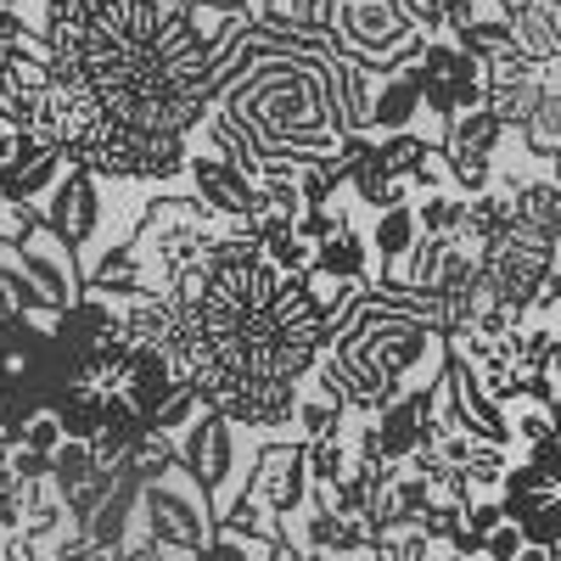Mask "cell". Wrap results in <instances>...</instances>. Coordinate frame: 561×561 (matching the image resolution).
<instances>
[{
    "label": "cell",
    "instance_id": "obj_1",
    "mask_svg": "<svg viewBox=\"0 0 561 561\" xmlns=\"http://www.w3.org/2000/svg\"><path fill=\"white\" fill-rule=\"evenodd\" d=\"M225 113H237L264 158H320L337 152V124H332V51L309 45H280L270 68H248L242 79L225 84Z\"/></svg>",
    "mask_w": 561,
    "mask_h": 561
},
{
    "label": "cell",
    "instance_id": "obj_2",
    "mask_svg": "<svg viewBox=\"0 0 561 561\" xmlns=\"http://www.w3.org/2000/svg\"><path fill=\"white\" fill-rule=\"evenodd\" d=\"M219 230L225 219L214 214V203L197 192H158L140 203V219H135V248L140 259H147V275H152V287H174V280L185 270H197L214 242H219Z\"/></svg>",
    "mask_w": 561,
    "mask_h": 561
},
{
    "label": "cell",
    "instance_id": "obj_3",
    "mask_svg": "<svg viewBox=\"0 0 561 561\" xmlns=\"http://www.w3.org/2000/svg\"><path fill=\"white\" fill-rule=\"evenodd\" d=\"M140 528H147L163 550L203 556L214 528H219V505L203 489V478H192L185 466H174V472L140 483Z\"/></svg>",
    "mask_w": 561,
    "mask_h": 561
},
{
    "label": "cell",
    "instance_id": "obj_4",
    "mask_svg": "<svg viewBox=\"0 0 561 561\" xmlns=\"http://www.w3.org/2000/svg\"><path fill=\"white\" fill-rule=\"evenodd\" d=\"M320 28L332 34L337 57H359L370 68H382L421 28V18L410 0H320Z\"/></svg>",
    "mask_w": 561,
    "mask_h": 561
},
{
    "label": "cell",
    "instance_id": "obj_5",
    "mask_svg": "<svg viewBox=\"0 0 561 561\" xmlns=\"http://www.w3.org/2000/svg\"><path fill=\"white\" fill-rule=\"evenodd\" d=\"M421 84V96H427V113L438 124L460 118L489 102V68L466 51L460 39H427V51H421L415 62H404Z\"/></svg>",
    "mask_w": 561,
    "mask_h": 561
},
{
    "label": "cell",
    "instance_id": "obj_6",
    "mask_svg": "<svg viewBox=\"0 0 561 561\" xmlns=\"http://www.w3.org/2000/svg\"><path fill=\"white\" fill-rule=\"evenodd\" d=\"M511 135H517V129H511L489 102L472 107V113H460V118H449L444 152H449L455 185H460L466 197H478V192H489V185H494V174H500V147H505Z\"/></svg>",
    "mask_w": 561,
    "mask_h": 561
},
{
    "label": "cell",
    "instance_id": "obj_7",
    "mask_svg": "<svg viewBox=\"0 0 561 561\" xmlns=\"http://www.w3.org/2000/svg\"><path fill=\"white\" fill-rule=\"evenodd\" d=\"M180 466H185L192 478H203V489L214 494V505H225V500H230V483H237V472H242L237 421L208 404L192 427L180 433Z\"/></svg>",
    "mask_w": 561,
    "mask_h": 561
},
{
    "label": "cell",
    "instance_id": "obj_8",
    "mask_svg": "<svg viewBox=\"0 0 561 561\" xmlns=\"http://www.w3.org/2000/svg\"><path fill=\"white\" fill-rule=\"evenodd\" d=\"M45 225H51V237H62L73 253L96 242L102 225H107L102 174L84 169V163H68V174L51 185V197H45Z\"/></svg>",
    "mask_w": 561,
    "mask_h": 561
},
{
    "label": "cell",
    "instance_id": "obj_9",
    "mask_svg": "<svg viewBox=\"0 0 561 561\" xmlns=\"http://www.w3.org/2000/svg\"><path fill=\"white\" fill-rule=\"evenodd\" d=\"M248 489L275 511L280 523H293V517H304V505H309V494H314V472H309V449L304 444H259V455H253V478H248Z\"/></svg>",
    "mask_w": 561,
    "mask_h": 561
},
{
    "label": "cell",
    "instance_id": "obj_10",
    "mask_svg": "<svg viewBox=\"0 0 561 561\" xmlns=\"http://www.w3.org/2000/svg\"><path fill=\"white\" fill-rule=\"evenodd\" d=\"M185 180H192L197 192L214 203L219 219H253V214H264L259 169H248L242 158H230V152H219V147L192 152V169H185Z\"/></svg>",
    "mask_w": 561,
    "mask_h": 561
},
{
    "label": "cell",
    "instance_id": "obj_11",
    "mask_svg": "<svg viewBox=\"0 0 561 561\" xmlns=\"http://www.w3.org/2000/svg\"><path fill=\"white\" fill-rule=\"evenodd\" d=\"M45 230H51V225H45ZM45 230H39V237H45ZM39 237H28V242H18V248H7L34 280H39V287L45 293H51V304L62 309V304H73L79 293H84V275L73 270V248L62 242V237H51V242H39Z\"/></svg>",
    "mask_w": 561,
    "mask_h": 561
},
{
    "label": "cell",
    "instance_id": "obj_12",
    "mask_svg": "<svg viewBox=\"0 0 561 561\" xmlns=\"http://www.w3.org/2000/svg\"><path fill=\"white\" fill-rule=\"evenodd\" d=\"M140 523V478H118V489L96 505V517L84 523V534L102 545V556H124V539H129V528Z\"/></svg>",
    "mask_w": 561,
    "mask_h": 561
},
{
    "label": "cell",
    "instance_id": "obj_13",
    "mask_svg": "<svg viewBox=\"0 0 561 561\" xmlns=\"http://www.w3.org/2000/svg\"><path fill=\"white\" fill-rule=\"evenodd\" d=\"M84 287H96V293H107V298H135V293H147L152 287V275H147V259H140V248H135V237L129 242H118V248H107L96 264L84 270Z\"/></svg>",
    "mask_w": 561,
    "mask_h": 561
},
{
    "label": "cell",
    "instance_id": "obj_14",
    "mask_svg": "<svg viewBox=\"0 0 561 561\" xmlns=\"http://www.w3.org/2000/svg\"><path fill=\"white\" fill-rule=\"evenodd\" d=\"M370 259H377V248H370L348 219L325 242H314V275H332V280H365L370 287Z\"/></svg>",
    "mask_w": 561,
    "mask_h": 561
},
{
    "label": "cell",
    "instance_id": "obj_15",
    "mask_svg": "<svg viewBox=\"0 0 561 561\" xmlns=\"http://www.w3.org/2000/svg\"><path fill=\"white\" fill-rule=\"evenodd\" d=\"M174 325H180V309H174V298L163 287H147V293L124 298V332L135 343H169Z\"/></svg>",
    "mask_w": 561,
    "mask_h": 561
},
{
    "label": "cell",
    "instance_id": "obj_16",
    "mask_svg": "<svg viewBox=\"0 0 561 561\" xmlns=\"http://www.w3.org/2000/svg\"><path fill=\"white\" fill-rule=\"evenodd\" d=\"M421 107H427V96H421V84H415L410 68L382 73V84H377V129H382V135H388V129H410Z\"/></svg>",
    "mask_w": 561,
    "mask_h": 561
},
{
    "label": "cell",
    "instance_id": "obj_17",
    "mask_svg": "<svg viewBox=\"0 0 561 561\" xmlns=\"http://www.w3.org/2000/svg\"><path fill=\"white\" fill-rule=\"evenodd\" d=\"M180 466V433H163V427H147L135 438V449L118 460V472L124 478H140V483H152L163 472H174Z\"/></svg>",
    "mask_w": 561,
    "mask_h": 561
},
{
    "label": "cell",
    "instance_id": "obj_18",
    "mask_svg": "<svg viewBox=\"0 0 561 561\" xmlns=\"http://www.w3.org/2000/svg\"><path fill=\"white\" fill-rule=\"evenodd\" d=\"M415 242H421V214H415V203L377 208V230H370V248H377L382 270H388V264H399Z\"/></svg>",
    "mask_w": 561,
    "mask_h": 561
},
{
    "label": "cell",
    "instance_id": "obj_19",
    "mask_svg": "<svg viewBox=\"0 0 561 561\" xmlns=\"http://www.w3.org/2000/svg\"><path fill=\"white\" fill-rule=\"evenodd\" d=\"M523 152L550 163L561 158V90H545V102L534 107V118L523 124Z\"/></svg>",
    "mask_w": 561,
    "mask_h": 561
},
{
    "label": "cell",
    "instance_id": "obj_20",
    "mask_svg": "<svg viewBox=\"0 0 561 561\" xmlns=\"http://www.w3.org/2000/svg\"><path fill=\"white\" fill-rule=\"evenodd\" d=\"M545 102V79H517V84H489V107L511 124V129H523L534 118V107Z\"/></svg>",
    "mask_w": 561,
    "mask_h": 561
},
{
    "label": "cell",
    "instance_id": "obj_21",
    "mask_svg": "<svg viewBox=\"0 0 561 561\" xmlns=\"http://www.w3.org/2000/svg\"><path fill=\"white\" fill-rule=\"evenodd\" d=\"M304 449H309V472H314V483H337V478L354 472V449H348L343 433H320V438H309Z\"/></svg>",
    "mask_w": 561,
    "mask_h": 561
},
{
    "label": "cell",
    "instance_id": "obj_22",
    "mask_svg": "<svg viewBox=\"0 0 561 561\" xmlns=\"http://www.w3.org/2000/svg\"><path fill=\"white\" fill-rule=\"evenodd\" d=\"M354 410L343 404V399H332V393H320V399H298V433L304 438H320V433H343V421H348Z\"/></svg>",
    "mask_w": 561,
    "mask_h": 561
},
{
    "label": "cell",
    "instance_id": "obj_23",
    "mask_svg": "<svg viewBox=\"0 0 561 561\" xmlns=\"http://www.w3.org/2000/svg\"><path fill=\"white\" fill-rule=\"evenodd\" d=\"M415 214H421V230H460V225H466L460 185H449V192H421Z\"/></svg>",
    "mask_w": 561,
    "mask_h": 561
},
{
    "label": "cell",
    "instance_id": "obj_24",
    "mask_svg": "<svg viewBox=\"0 0 561 561\" xmlns=\"http://www.w3.org/2000/svg\"><path fill=\"white\" fill-rule=\"evenodd\" d=\"M0 39H45V0H0Z\"/></svg>",
    "mask_w": 561,
    "mask_h": 561
},
{
    "label": "cell",
    "instance_id": "obj_25",
    "mask_svg": "<svg viewBox=\"0 0 561 561\" xmlns=\"http://www.w3.org/2000/svg\"><path fill=\"white\" fill-rule=\"evenodd\" d=\"M483 556H494V561H511V556H528V534H523V523L517 517H505L489 539H483Z\"/></svg>",
    "mask_w": 561,
    "mask_h": 561
},
{
    "label": "cell",
    "instance_id": "obj_26",
    "mask_svg": "<svg viewBox=\"0 0 561 561\" xmlns=\"http://www.w3.org/2000/svg\"><path fill=\"white\" fill-rule=\"evenodd\" d=\"M12 466H18L23 483H45V478H51V455H45V449H28V444L12 449Z\"/></svg>",
    "mask_w": 561,
    "mask_h": 561
},
{
    "label": "cell",
    "instance_id": "obj_27",
    "mask_svg": "<svg viewBox=\"0 0 561 561\" xmlns=\"http://www.w3.org/2000/svg\"><path fill=\"white\" fill-rule=\"evenodd\" d=\"M203 7H214V12H225V18H259V12H253L259 0H203Z\"/></svg>",
    "mask_w": 561,
    "mask_h": 561
},
{
    "label": "cell",
    "instance_id": "obj_28",
    "mask_svg": "<svg viewBox=\"0 0 561 561\" xmlns=\"http://www.w3.org/2000/svg\"><path fill=\"white\" fill-rule=\"evenodd\" d=\"M12 135V124H7V107H0V140H7Z\"/></svg>",
    "mask_w": 561,
    "mask_h": 561
},
{
    "label": "cell",
    "instance_id": "obj_29",
    "mask_svg": "<svg viewBox=\"0 0 561 561\" xmlns=\"http://www.w3.org/2000/svg\"><path fill=\"white\" fill-rule=\"evenodd\" d=\"M0 354H7V320H0Z\"/></svg>",
    "mask_w": 561,
    "mask_h": 561
},
{
    "label": "cell",
    "instance_id": "obj_30",
    "mask_svg": "<svg viewBox=\"0 0 561 561\" xmlns=\"http://www.w3.org/2000/svg\"><path fill=\"white\" fill-rule=\"evenodd\" d=\"M163 7H192V0H163Z\"/></svg>",
    "mask_w": 561,
    "mask_h": 561
}]
</instances>
